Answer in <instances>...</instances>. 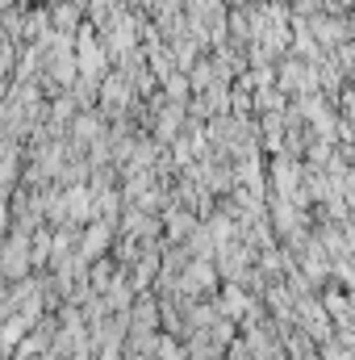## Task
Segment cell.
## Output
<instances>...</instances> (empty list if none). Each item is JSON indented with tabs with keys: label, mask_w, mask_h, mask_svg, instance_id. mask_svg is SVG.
I'll return each instance as SVG.
<instances>
[{
	"label": "cell",
	"mask_w": 355,
	"mask_h": 360,
	"mask_svg": "<svg viewBox=\"0 0 355 360\" xmlns=\"http://www.w3.org/2000/svg\"><path fill=\"white\" fill-rule=\"evenodd\" d=\"M209 285H213V264H209V260H196L192 272H184V289H188V293H201V289H209Z\"/></svg>",
	"instance_id": "cell-3"
},
{
	"label": "cell",
	"mask_w": 355,
	"mask_h": 360,
	"mask_svg": "<svg viewBox=\"0 0 355 360\" xmlns=\"http://www.w3.org/2000/svg\"><path fill=\"white\" fill-rule=\"evenodd\" d=\"M226 306H230V310H234V319H243V314H247V310H251V302H247V297H243V293H239V289H226Z\"/></svg>",
	"instance_id": "cell-5"
},
{
	"label": "cell",
	"mask_w": 355,
	"mask_h": 360,
	"mask_svg": "<svg viewBox=\"0 0 355 360\" xmlns=\"http://www.w3.org/2000/svg\"><path fill=\"white\" fill-rule=\"evenodd\" d=\"M184 231H192V218H188V214H172V235H184Z\"/></svg>",
	"instance_id": "cell-6"
},
{
	"label": "cell",
	"mask_w": 355,
	"mask_h": 360,
	"mask_svg": "<svg viewBox=\"0 0 355 360\" xmlns=\"http://www.w3.org/2000/svg\"><path fill=\"white\" fill-rule=\"evenodd\" d=\"M25 269H29V239L17 231L8 243H0V272L4 276H21Z\"/></svg>",
	"instance_id": "cell-1"
},
{
	"label": "cell",
	"mask_w": 355,
	"mask_h": 360,
	"mask_svg": "<svg viewBox=\"0 0 355 360\" xmlns=\"http://www.w3.org/2000/svg\"><path fill=\"white\" fill-rule=\"evenodd\" d=\"M29 323H34L29 314H17V319H8V323L0 327V344H4V348H13V344H17V340L29 331Z\"/></svg>",
	"instance_id": "cell-4"
},
{
	"label": "cell",
	"mask_w": 355,
	"mask_h": 360,
	"mask_svg": "<svg viewBox=\"0 0 355 360\" xmlns=\"http://www.w3.org/2000/svg\"><path fill=\"white\" fill-rule=\"evenodd\" d=\"M159 360H188V356H180L176 344H172V340H163V344H159Z\"/></svg>",
	"instance_id": "cell-7"
},
{
	"label": "cell",
	"mask_w": 355,
	"mask_h": 360,
	"mask_svg": "<svg viewBox=\"0 0 355 360\" xmlns=\"http://www.w3.org/2000/svg\"><path fill=\"white\" fill-rule=\"evenodd\" d=\"M105 243H109V226H105L100 218H92V226L84 231V239H80V264L96 260V256L105 252Z\"/></svg>",
	"instance_id": "cell-2"
}]
</instances>
